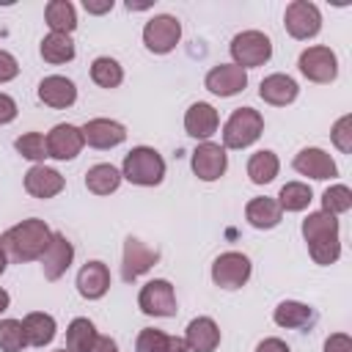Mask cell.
<instances>
[{
    "label": "cell",
    "mask_w": 352,
    "mask_h": 352,
    "mask_svg": "<svg viewBox=\"0 0 352 352\" xmlns=\"http://www.w3.org/2000/svg\"><path fill=\"white\" fill-rule=\"evenodd\" d=\"M50 239H52L50 226L38 217H28V220H22V223H16L0 234V248H3L8 261L25 264V261L41 258Z\"/></svg>",
    "instance_id": "obj_1"
},
{
    "label": "cell",
    "mask_w": 352,
    "mask_h": 352,
    "mask_svg": "<svg viewBox=\"0 0 352 352\" xmlns=\"http://www.w3.org/2000/svg\"><path fill=\"white\" fill-rule=\"evenodd\" d=\"M302 236L308 242V253L316 264L327 267L336 264L341 256V239H338V217L327 212H311L302 220Z\"/></svg>",
    "instance_id": "obj_2"
},
{
    "label": "cell",
    "mask_w": 352,
    "mask_h": 352,
    "mask_svg": "<svg viewBox=\"0 0 352 352\" xmlns=\"http://www.w3.org/2000/svg\"><path fill=\"white\" fill-rule=\"evenodd\" d=\"M121 179L138 187H157L165 179V160L151 146H135L121 165Z\"/></svg>",
    "instance_id": "obj_3"
},
{
    "label": "cell",
    "mask_w": 352,
    "mask_h": 352,
    "mask_svg": "<svg viewBox=\"0 0 352 352\" xmlns=\"http://www.w3.org/2000/svg\"><path fill=\"white\" fill-rule=\"evenodd\" d=\"M264 132V116L253 107H236L223 126V148H248Z\"/></svg>",
    "instance_id": "obj_4"
},
{
    "label": "cell",
    "mask_w": 352,
    "mask_h": 352,
    "mask_svg": "<svg viewBox=\"0 0 352 352\" xmlns=\"http://www.w3.org/2000/svg\"><path fill=\"white\" fill-rule=\"evenodd\" d=\"M231 58L239 69H256L264 66L272 58V41L261 30H242L231 38Z\"/></svg>",
    "instance_id": "obj_5"
},
{
    "label": "cell",
    "mask_w": 352,
    "mask_h": 352,
    "mask_svg": "<svg viewBox=\"0 0 352 352\" xmlns=\"http://www.w3.org/2000/svg\"><path fill=\"white\" fill-rule=\"evenodd\" d=\"M182 38V22L173 14H154L143 28V44L154 55H168Z\"/></svg>",
    "instance_id": "obj_6"
},
{
    "label": "cell",
    "mask_w": 352,
    "mask_h": 352,
    "mask_svg": "<svg viewBox=\"0 0 352 352\" xmlns=\"http://www.w3.org/2000/svg\"><path fill=\"white\" fill-rule=\"evenodd\" d=\"M297 69L311 82H333L338 77V58H336V52L330 47L314 44V47H305L300 52Z\"/></svg>",
    "instance_id": "obj_7"
},
{
    "label": "cell",
    "mask_w": 352,
    "mask_h": 352,
    "mask_svg": "<svg viewBox=\"0 0 352 352\" xmlns=\"http://www.w3.org/2000/svg\"><path fill=\"white\" fill-rule=\"evenodd\" d=\"M250 270H253V264H250V258H248L245 253H239V250H226V253H220V256L214 258V264H212V280H214V286L234 292V289H242V286L248 283Z\"/></svg>",
    "instance_id": "obj_8"
},
{
    "label": "cell",
    "mask_w": 352,
    "mask_h": 352,
    "mask_svg": "<svg viewBox=\"0 0 352 352\" xmlns=\"http://www.w3.org/2000/svg\"><path fill=\"white\" fill-rule=\"evenodd\" d=\"M283 25H286V33L292 38L308 41L322 30V14L308 0H292L283 11Z\"/></svg>",
    "instance_id": "obj_9"
},
{
    "label": "cell",
    "mask_w": 352,
    "mask_h": 352,
    "mask_svg": "<svg viewBox=\"0 0 352 352\" xmlns=\"http://www.w3.org/2000/svg\"><path fill=\"white\" fill-rule=\"evenodd\" d=\"M138 308L146 316H176V292L170 280L154 278L138 294Z\"/></svg>",
    "instance_id": "obj_10"
},
{
    "label": "cell",
    "mask_w": 352,
    "mask_h": 352,
    "mask_svg": "<svg viewBox=\"0 0 352 352\" xmlns=\"http://www.w3.org/2000/svg\"><path fill=\"white\" fill-rule=\"evenodd\" d=\"M190 165H192V173L201 182H217L228 168V154L220 143L204 140L201 146H195V151L190 157Z\"/></svg>",
    "instance_id": "obj_11"
},
{
    "label": "cell",
    "mask_w": 352,
    "mask_h": 352,
    "mask_svg": "<svg viewBox=\"0 0 352 352\" xmlns=\"http://www.w3.org/2000/svg\"><path fill=\"white\" fill-rule=\"evenodd\" d=\"M160 261V250L146 245L138 236H129L124 242V258H121V278L124 280H135L143 272H148L154 264Z\"/></svg>",
    "instance_id": "obj_12"
},
{
    "label": "cell",
    "mask_w": 352,
    "mask_h": 352,
    "mask_svg": "<svg viewBox=\"0 0 352 352\" xmlns=\"http://www.w3.org/2000/svg\"><path fill=\"white\" fill-rule=\"evenodd\" d=\"M85 140H82V132L80 126L74 124H55L50 132H47V154L52 160H74L80 151H82Z\"/></svg>",
    "instance_id": "obj_13"
},
{
    "label": "cell",
    "mask_w": 352,
    "mask_h": 352,
    "mask_svg": "<svg viewBox=\"0 0 352 352\" xmlns=\"http://www.w3.org/2000/svg\"><path fill=\"white\" fill-rule=\"evenodd\" d=\"M204 85L206 91H212L214 96H234L239 91H245L248 85V72L234 66V63H220V66H212L204 77Z\"/></svg>",
    "instance_id": "obj_14"
},
{
    "label": "cell",
    "mask_w": 352,
    "mask_h": 352,
    "mask_svg": "<svg viewBox=\"0 0 352 352\" xmlns=\"http://www.w3.org/2000/svg\"><path fill=\"white\" fill-rule=\"evenodd\" d=\"M82 140L94 148H116L126 140V126L113 118H91L80 126Z\"/></svg>",
    "instance_id": "obj_15"
},
{
    "label": "cell",
    "mask_w": 352,
    "mask_h": 352,
    "mask_svg": "<svg viewBox=\"0 0 352 352\" xmlns=\"http://www.w3.org/2000/svg\"><path fill=\"white\" fill-rule=\"evenodd\" d=\"M292 168H294L297 173L311 176V179H319V182L338 176L336 160H333L324 148H316V146H308V148L297 151V154H294V160H292Z\"/></svg>",
    "instance_id": "obj_16"
},
{
    "label": "cell",
    "mask_w": 352,
    "mask_h": 352,
    "mask_svg": "<svg viewBox=\"0 0 352 352\" xmlns=\"http://www.w3.org/2000/svg\"><path fill=\"white\" fill-rule=\"evenodd\" d=\"M74 261V245L66 239V234L55 231L44 256H41V270H44V278L47 280H58L60 275H66V270L72 267Z\"/></svg>",
    "instance_id": "obj_17"
},
{
    "label": "cell",
    "mask_w": 352,
    "mask_h": 352,
    "mask_svg": "<svg viewBox=\"0 0 352 352\" xmlns=\"http://www.w3.org/2000/svg\"><path fill=\"white\" fill-rule=\"evenodd\" d=\"M77 292L85 300H102L110 292V270L104 261H85L77 272Z\"/></svg>",
    "instance_id": "obj_18"
},
{
    "label": "cell",
    "mask_w": 352,
    "mask_h": 352,
    "mask_svg": "<svg viewBox=\"0 0 352 352\" xmlns=\"http://www.w3.org/2000/svg\"><path fill=\"white\" fill-rule=\"evenodd\" d=\"M297 94H300L297 80L289 77V74H283V72L267 74V77L261 80V85H258V96H261L267 104H272V107H286V104H292V102L297 99Z\"/></svg>",
    "instance_id": "obj_19"
},
{
    "label": "cell",
    "mask_w": 352,
    "mask_h": 352,
    "mask_svg": "<svg viewBox=\"0 0 352 352\" xmlns=\"http://www.w3.org/2000/svg\"><path fill=\"white\" fill-rule=\"evenodd\" d=\"M38 99L47 104V107H55V110H66L77 102V85L63 77V74H50L38 82Z\"/></svg>",
    "instance_id": "obj_20"
},
{
    "label": "cell",
    "mask_w": 352,
    "mask_h": 352,
    "mask_svg": "<svg viewBox=\"0 0 352 352\" xmlns=\"http://www.w3.org/2000/svg\"><path fill=\"white\" fill-rule=\"evenodd\" d=\"M220 126V116L209 102H195L184 113V129L195 140H209Z\"/></svg>",
    "instance_id": "obj_21"
},
{
    "label": "cell",
    "mask_w": 352,
    "mask_h": 352,
    "mask_svg": "<svg viewBox=\"0 0 352 352\" xmlns=\"http://www.w3.org/2000/svg\"><path fill=\"white\" fill-rule=\"evenodd\" d=\"M66 187V179L55 170V168H47V165H33L28 173H25V190L28 195L33 198H55L60 190Z\"/></svg>",
    "instance_id": "obj_22"
},
{
    "label": "cell",
    "mask_w": 352,
    "mask_h": 352,
    "mask_svg": "<svg viewBox=\"0 0 352 352\" xmlns=\"http://www.w3.org/2000/svg\"><path fill=\"white\" fill-rule=\"evenodd\" d=\"M184 344L190 352H214L220 346V327L212 316H198L184 330Z\"/></svg>",
    "instance_id": "obj_23"
},
{
    "label": "cell",
    "mask_w": 352,
    "mask_h": 352,
    "mask_svg": "<svg viewBox=\"0 0 352 352\" xmlns=\"http://www.w3.org/2000/svg\"><path fill=\"white\" fill-rule=\"evenodd\" d=\"M272 319L278 327H286V330H302V327H311L316 314L311 305L300 302V300H283L275 305L272 311Z\"/></svg>",
    "instance_id": "obj_24"
},
{
    "label": "cell",
    "mask_w": 352,
    "mask_h": 352,
    "mask_svg": "<svg viewBox=\"0 0 352 352\" xmlns=\"http://www.w3.org/2000/svg\"><path fill=\"white\" fill-rule=\"evenodd\" d=\"M280 217H283V212H280L278 201H275V198H267V195L250 198L248 206H245V220H248L253 228H258V231L275 228V226L280 223Z\"/></svg>",
    "instance_id": "obj_25"
},
{
    "label": "cell",
    "mask_w": 352,
    "mask_h": 352,
    "mask_svg": "<svg viewBox=\"0 0 352 352\" xmlns=\"http://www.w3.org/2000/svg\"><path fill=\"white\" fill-rule=\"evenodd\" d=\"M135 352H190V349L179 336H168L157 327H143L135 338Z\"/></svg>",
    "instance_id": "obj_26"
},
{
    "label": "cell",
    "mask_w": 352,
    "mask_h": 352,
    "mask_svg": "<svg viewBox=\"0 0 352 352\" xmlns=\"http://www.w3.org/2000/svg\"><path fill=\"white\" fill-rule=\"evenodd\" d=\"M22 330H25V338L30 346H47L52 338H55V316L44 314V311H30L25 319H22Z\"/></svg>",
    "instance_id": "obj_27"
},
{
    "label": "cell",
    "mask_w": 352,
    "mask_h": 352,
    "mask_svg": "<svg viewBox=\"0 0 352 352\" xmlns=\"http://www.w3.org/2000/svg\"><path fill=\"white\" fill-rule=\"evenodd\" d=\"M121 184V170L110 162H96L85 170V187L94 195H110Z\"/></svg>",
    "instance_id": "obj_28"
},
{
    "label": "cell",
    "mask_w": 352,
    "mask_h": 352,
    "mask_svg": "<svg viewBox=\"0 0 352 352\" xmlns=\"http://www.w3.org/2000/svg\"><path fill=\"white\" fill-rule=\"evenodd\" d=\"M44 19L50 25V33L72 36V30L77 28V11L69 0H50L47 8H44Z\"/></svg>",
    "instance_id": "obj_29"
},
{
    "label": "cell",
    "mask_w": 352,
    "mask_h": 352,
    "mask_svg": "<svg viewBox=\"0 0 352 352\" xmlns=\"http://www.w3.org/2000/svg\"><path fill=\"white\" fill-rule=\"evenodd\" d=\"M38 52H41V58H44L47 63L60 66V63L74 60V52H77V50H74L72 36H66V33H50V36L41 38Z\"/></svg>",
    "instance_id": "obj_30"
},
{
    "label": "cell",
    "mask_w": 352,
    "mask_h": 352,
    "mask_svg": "<svg viewBox=\"0 0 352 352\" xmlns=\"http://www.w3.org/2000/svg\"><path fill=\"white\" fill-rule=\"evenodd\" d=\"M278 170H280V160L270 148H261V151L250 154V160H248V176L253 184H270L278 176Z\"/></svg>",
    "instance_id": "obj_31"
},
{
    "label": "cell",
    "mask_w": 352,
    "mask_h": 352,
    "mask_svg": "<svg viewBox=\"0 0 352 352\" xmlns=\"http://www.w3.org/2000/svg\"><path fill=\"white\" fill-rule=\"evenodd\" d=\"M96 338H99V333H96L94 322L85 319V316L72 319L69 327H66V349L69 352H88Z\"/></svg>",
    "instance_id": "obj_32"
},
{
    "label": "cell",
    "mask_w": 352,
    "mask_h": 352,
    "mask_svg": "<svg viewBox=\"0 0 352 352\" xmlns=\"http://www.w3.org/2000/svg\"><path fill=\"white\" fill-rule=\"evenodd\" d=\"M311 198H314V192H311L308 184L286 182L278 192V206H280V212H302V209H308Z\"/></svg>",
    "instance_id": "obj_33"
},
{
    "label": "cell",
    "mask_w": 352,
    "mask_h": 352,
    "mask_svg": "<svg viewBox=\"0 0 352 352\" xmlns=\"http://www.w3.org/2000/svg\"><path fill=\"white\" fill-rule=\"evenodd\" d=\"M91 80L99 88H118L124 82V69H121V63L116 58L102 55V58H96L91 63Z\"/></svg>",
    "instance_id": "obj_34"
},
{
    "label": "cell",
    "mask_w": 352,
    "mask_h": 352,
    "mask_svg": "<svg viewBox=\"0 0 352 352\" xmlns=\"http://www.w3.org/2000/svg\"><path fill=\"white\" fill-rule=\"evenodd\" d=\"M14 148H16L25 160H30V162H36V165H44V160L50 157V154H47V138H44L41 132H25V135H19V138L14 140Z\"/></svg>",
    "instance_id": "obj_35"
},
{
    "label": "cell",
    "mask_w": 352,
    "mask_h": 352,
    "mask_svg": "<svg viewBox=\"0 0 352 352\" xmlns=\"http://www.w3.org/2000/svg\"><path fill=\"white\" fill-rule=\"evenodd\" d=\"M352 209V190L346 184H333L322 192V212L327 214H344Z\"/></svg>",
    "instance_id": "obj_36"
},
{
    "label": "cell",
    "mask_w": 352,
    "mask_h": 352,
    "mask_svg": "<svg viewBox=\"0 0 352 352\" xmlns=\"http://www.w3.org/2000/svg\"><path fill=\"white\" fill-rule=\"evenodd\" d=\"M28 346L25 330L19 319H0V349L3 352H22Z\"/></svg>",
    "instance_id": "obj_37"
},
{
    "label": "cell",
    "mask_w": 352,
    "mask_h": 352,
    "mask_svg": "<svg viewBox=\"0 0 352 352\" xmlns=\"http://www.w3.org/2000/svg\"><path fill=\"white\" fill-rule=\"evenodd\" d=\"M330 140L336 143L338 151H344V154L352 151V116H341V118L333 124V129H330Z\"/></svg>",
    "instance_id": "obj_38"
},
{
    "label": "cell",
    "mask_w": 352,
    "mask_h": 352,
    "mask_svg": "<svg viewBox=\"0 0 352 352\" xmlns=\"http://www.w3.org/2000/svg\"><path fill=\"white\" fill-rule=\"evenodd\" d=\"M16 74H19V63H16V58H14L11 52L0 50V82H11Z\"/></svg>",
    "instance_id": "obj_39"
},
{
    "label": "cell",
    "mask_w": 352,
    "mask_h": 352,
    "mask_svg": "<svg viewBox=\"0 0 352 352\" xmlns=\"http://www.w3.org/2000/svg\"><path fill=\"white\" fill-rule=\"evenodd\" d=\"M324 352H352V338L346 333H333L324 341Z\"/></svg>",
    "instance_id": "obj_40"
},
{
    "label": "cell",
    "mask_w": 352,
    "mask_h": 352,
    "mask_svg": "<svg viewBox=\"0 0 352 352\" xmlns=\"http://www.w3.org/2000/svg\"><path fill=\"white\" fill-rule=\"evenodd\" d=\"M16 102L8 94H0V124H11L16 118Z\"/></svg>",
    "instance_id": "obj_41"
},
{
    "label": "cell",
    "mask_w": 352,
    "mask_h": 352,
    "mask_svg": "<svg viewBox=\"0 0 352 352\" xmlns=\"http://www.w3.org/2000/svg\"><path fill=\"white\" fill-rule=\"evenodd\" d=\"M113 0H82V8L88 11V14H107V11H113Z\"/></svg>",
    "instance_id": "obj_42"
},
{
    "label": "cell",
    "mask_w": 352,
    "mask_h": 352,
    "mask_svg": "<svg viewBox=\"0 0 352 352\" xmlns=\"http://www.w3.org/2000/svg\"><path fill=\"white\" fill-rule=\"evenodd\" d=\"M256 352H292V349H289V344L280 341V338H264V341L256 346Z\"/></svg>",
    "instance_id": "obj_43"
},
{
    "label": "cell",
    "mask_w": 352,
    "mask_h": 352,
    "mask_svg": "<svg viewBox=\"0 0 352 352\" xmlns=\"http://www.w3.org/2000/svg\"><path fill=\"white\" fill-rule=\"evenodd\" d=\"M88 352H118V344H116L110 336H99Z\"/></svg>",
    "instance_id": "obj_44"
},
{
    "label": "cell",
    "mask_w": 352,
    "mask_h": 352,
    "mask_svg": "<svg viewBox=\"0 0 352 352\" xmlns=\"http://www.w3.org/2000/svg\"><path fill=\"white\" fill-rule=\"evenodd\" d=\"M8 305H11V294H8L6 289H0V314H6Z\"/></svg>",
    "instance_id": "obj_45"
},
{
    "label": "cell",
    "mask_w": 352,
    "mask_h": 352,
    "mask_svg": "<svg viewBox=\"0 0 352 352\" xmlns=\"http://www.w3.org/2000/svg\"><path fill=\"white\" fill-rule=\"evenodd\" d=\"M6 267H8V258H6V253H3V248H0V275L6 272Z\"/></svg>",
    "instance_id": "obj_46"
},
{
    "label": "cell",
    "mask_w": 352,
    "mask_h": 352,
    "mask_svg": "<svg viewBox=\"0 0 352 352\" xmlns=\"http://www.w3.org/2000/svg\"><path fill=\"white\" fill-rule=\"evenodd\" d=\"M58 352H69V349H58Z\"/></svg>",
    "instance_id": "obj_47"
}]
</instances>
